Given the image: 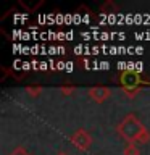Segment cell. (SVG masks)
Masks as SVG:
<instances>
[{"label":"cell","instance_id":"3","mask_svg":"<svg viewBox=\"0 0 150 155\" xmlns=\"http://www.w3.org/2000/svg\"><path fill=\"white\" fill-rule=\"evenodd\" d=\"M134 70H135V71H140V70H142V63L137 61V63L134 65Z\"/></svg>","mask_w":150,"mask_h":155},{"label":"cell","instance_id":"1","mask_svg":"<svg viewBox=\"0 0 150 155\" xmlns=\"http://www.w3.org/2000/svg\"><path fill=\"white\" fill-rule=\"evenodd\" d=\"M99 68H102V70H108V68H110V63H108V61H100V63H99Z\"/></svg>","mask_w":150,"mask_h":155},{"label":"cell","instance_id":"4","mask_svg":"<svg viewBox=\"0 0 150 155\" xmlns=\"http://www.w3.org/2000/svg\"><path fill=\"white\" fill-rule=\"evenodd\" d=\"M31 65H32V63H29V61H24V63H23V70H29V68H31Z\"/></svg>","mask_w":150,"mask_h":155},{"label":"cell","instance_id":"2","mask_svg":"<svg viewBox=\"0 0 150 155\" xmlns=\"http://www.w3.org/2000/svg\"><path fill=\"white\" fill-rule=\"evenodd\" d=\"M65 70H66V71H73V63H71V61H68L66 65H65Z\"/></svg>","mask_w":150,"mask_h":155},{"label":"cell","instance_id":"5","mask_svg":"<svg viewBox=\"0 0 150 155\" xmlns=\"http://www.w3.org/2000/svg\"><path fill=\"white\" fill-rule=\"evenodd\" d=\"M142 52H144V48H142V47H135V53H137V55H140Z\"/></svg>","mask_w":150,"mask_h":155}]
</instances>
